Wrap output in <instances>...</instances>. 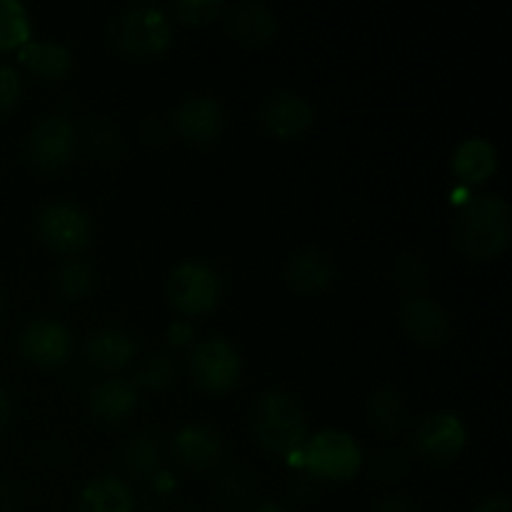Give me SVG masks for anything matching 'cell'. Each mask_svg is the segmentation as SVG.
<instances>
[{
    "label": "cell",
    "mask_w": 512,
    "mask_h": 512,
    "mask_svg": "<svg viewBox=\"0 0 512 512\" xmlns=\"http://www.w3.org/2000/svg\"><path fill=\"white\" fill-rule=\"evenodd\" d=\"M455 238L473 258H493L510 240V208L500 195L478 193L463 200L455 215Z\"/></svg>",
    "instance_id": "obj_1"
},
{
    "label": "cell",
    "mask_w": 512,
    "mask_h": 512,
    "mask_svg": "<svg viewBox=\"0 0 512 512\" xmlns=\"http://www.w3.org/2000/svg\"><path fill=\"white\" fill-rule=\"evenodd\" d=\"M253 433L270 453L293 455L308 443V420L293 395L268 390L253 408Z\"/></svg>",
    "instance_id": "obj_2"
},
{
    "label": "cell",
    "mask_w": 512,
    "mask_h": 512,
    "mask_svg": "<svg viewBox=\"0 0 512 512\" xmlns=\"http://www.w3.org/2000/svg\"><path fill=\"white\" fill-rule=\"evenodd\" d=\"M110 40L125 55L148 58L163 53L173 40V25L160 5L138 3L118 15L110 25Z\"/></svg>",
    "instance_id": "obj_3"
},
{
    "label": "cell",
    "mask_w": 512,
    "mask_h": 512,
    "mask_svg": "<svg viewBox=\"0 0 512 512\" xmlns=\"http://www.w3.org/2000/svg\"><path fill=\"white\" fill-rule=\"evenodd\" d=\"M165 293H168L170 303L183 313H208L223 295V278L213 265L203 263V260H185L170 270Z\"/></svg>",
    "instance_id": "obj_4"
},
{
    "label": "cell",
    "mask_w": 512,
    "mask_h": 512,
    "mask_svg": "<svg viewBox=\"0 0 512 512\" xmlns=\"http://www.w3.org/2000/svg\"><path fill=\"white\" fill-rule=\"evenodd\" d=\"M188 365L195 383L208 393H225L235 388L243 375V355L230 340L220 335L198 340L190 348Z\"/></svg>",
    "instance_id": "obj_5"
},
{
    "label": "cell",
    "mask_w": 512,
    "mask_h": 512,
    "mask_svg": "<svg viewBox=\"0 0 512 512\" xmlns=\"http://www.w3.org/2000/svg\"><path fill=\"white\" fill-rule=\"evenodd\" d=\"M305 465L315 478L350 480L363 465L358 440L345 430H320L305 443Z\"/></svg>",
    "instance_id": "obj_6"
},
{
    "label": "cell",
    "mask_w": 512,
    "mask_h": 512,
    "mask_svg": "<svg viewBox=\"0 0 512 512\" xmlns=\"http://www.w3.org/2000/svg\"><path fill=\"white\" fill-rule=\"evenodd\" d=\"M38 233L40 240L55 253L75 255L88 248L93 220L80 205L58 200V203L43 205L38 213Z\"/></svg>",
    "instance_id": "obj_7"
},
{
    "label": "cell",
    "mask_w": 512,
    "mask_h": 512,
    "mask_svg": "<svg viewBox=\"0 0 512 512\" xmlns=\"http://www.w3.org/2000/svg\"><path fill=\"white\" fill-rule=\"evenodd\" d=\"M78 133L73 120L53 113L40 118L25 138V153L38 170H60L73 160Z\"/></svg>",
    "instance_id": "obj_8"
},
{
    "label": "cell",
    "mask_w": 512,
    "mask_h": 512,
    "mask_svg": "<svg viewBox=\"0 0 512 512\" xmlns=\"http://www.w3.org/2000/svg\"><path fill=\"white\" fill-rule=\"evenodd\" d=\"M18 350L25 360L40 368H58L73 353V333L63 320L40 315L20 328Z\"/></svg>",
    "instance_id": "obj_9"
},
{
    "label": "cell",
    "mask_w": 512,
    "mask_h": 512,
    "mask_svg": "<svg viewBox=\"0 0 512 512\" xmlns=\"http://www.w3.org/2000/svg\"><path fill=\"white\" fill-rule=\"evenodd\" d=\"M468 430L463 420L453 413H433L418 425L415 443L418 450L433 463H448L455 460L465 448Z\"/></svg>",
    "instance_id": "obj_10"
},
{
    "label": "cell",
    "mask_w": 512,
    "mask_h": 512,
    "mask_svg": "<svg viewBox=\"0 0 512 512\" xmlns=\"http://www.w3.org/2000/svg\"><path fill=\"white\" fill-rule=\"evenodd\" d=\"M260 120H263L265 130L275 138H295L313 125L315 110L305 95L293 93V90H280L265 100Z\"/></svg>",
    "instance_id": "obj_11"
},
{
    "label": "cell",
    "mask_w": 512,
    "mask_h": 512,
    "mask_svg": "<svg viewBox=\"0 0 512 512\" xmlns=\"http://www.w3.org/2000/svg\"><path fill=\"white\" fill-rule=\"evenodd\" d=\"M223 438L205 423H188L173 435V458L183 468L210 470L223 458Z\"/></svg>",
    "instance_id": "obj_12"
},
{
    "label": "cell",
    "mask_w": 512,
    "mask_h": 512,
    "mask_svg": "<svg viewBox=\"0 0 512 512\" xmlns=\"http://www.w3.org/2000/svg\"><path fill=\"white\" fill-rule=\"evenodd\" d=\"M173 123L190 143H210L223 130L225 113L213 95H188L175 108Z\"/></svg>",
    "instance_id": "obj_13"
},
{
    "label": "cell",
    "mask_w": 512,
    "mask_h": 512,
    "mask_svg": "<svg viewBox=\"0 0 512 512\" xmlns=\"http://www.w3.org/2000/svg\"><path fill=\"white\" fill-rule=\"evenodd\" d=\"M400 320H403V328L408 330L410 338L423 345L443 343L450 330L448 310L443 308L440 300L430 298V295H413V298L405 300Z\"/></svg>",
    "instance_id": "obj_14"
},
{
    "label": "cell",
    "mask_w": 512,
    "mask_h": 512,
    "mask_svg": "<svg viewBox=\"0 0 512 512\" xmlns=\"http://www.w3.org/2000/svg\"><path fill=\"white\" fill-rule=\"evenodd\" d=\"M88 410L103 423H120L138 405V385L128 378H103L85 395Z\"/></svg>",
    "instance_id": "obj_15"
},
{
    "label": "cell",
    "mask_w": 512,
    "mask_h": 512,
    "mask_svg": "<svg viewBox=\"0 0 512 512\" xmlns=\"http://www.w3.org/2000/svg\"><path fill=\"white\" fill-rule=\"evenodd\" d=\"M135 495L125 480L98 475L88 480L78 495V512H133Z\"/></svg>",
    "instance_id": "obj_16"
},
{
    "label": "cell",
    "mask_w": 512,
    "mask_h": 512,
    "mask_svg": "<svg viewBox=\"0 0 512 512\" xmlns=\"http://www.w3.org/2000/svg\"><path fill=\"white\" fill-rule=\"evenodd\" d=\"M285 280L300 293H320L335 280V263L323 250H300L285 265Z\"/></svg>",
    "instance_id": "obj_17"
},
{
    "label": "cell",
    "mask_w": 512,
    "mask_h": 512,
    "mask_svg": "<svg viewBox=\"0 0 512 512\" xmlns=\"http://www.w3.org/2000/svg\"><path fill=\"white\" fill-rule=\"evenodd\" d=\"M135 338L123 328H100L85 340V358L103 370H120L135 358Z\"/></svg>",
    "instance_id": "obj_18"
},
{
    "label": "cell",
    "mask_w": 512,
    "mask_h": 512,
    "mask_svg": "<svg viewBox=\"0 0 512 512\" xmlns=\"http://www.w3.org/2000/svg\"><path fill=\"white\" fill-rule=\"evenodd\" d=\"M18 60L38 78H63L73 68V53L60 40H28L18 48Z\"/></svg>",
    "instance_id": "obj_19"
},
{
    "label": "cell",
    "mask_w": 512,
    "mask_h": 512,
    "mask_svg": "<svg viewBox=\"0 0 512 512\" xmlns=\"http://www.w3.org/2000/svg\"><path fill=\"white\" fill-rule=\"evenodd\" d=\"M495 168H498V150L488 138H468L455 148L453 173L460 183H483L495 173Z\"/></svg>",
    "instance_id": "obj_20"
},
{
    "label": "cell",
    "mask_w": 512,
    "mask_h": 512,
    "mask_svg": "<svg viewBox=\"0 0 512 512\" xmlns=\"http://www.w3.org/2000/svg\"><path fill=\"white\" fill-rule=\"evenodd\" d=\"M228 28L240 43L263 45L275 35V15L265 3L248 0V3H238L230 10Z\"/></svg>",
    "instance_id": "obj_21"
},
{
    "label": "cell",
    "mask_w": 512,
    "mask_h": 512,
    "mask_svg": "<svg viewBox=\"0 0 512 512\" xmlns=\"http://www.w3.org/2000/svg\"><path fill=\"white\" fill-rule=\"evenodd\" d=\"M30 40V15L18 0H0V53L23 48Z\"/></svg>",
    "instance_id": "obj_22"
},
{
    "label": "cell",
    "mask_w": 512,
    "mask_h": 512,
    "mask_svg": "<svg viewBox=\"0 0 512 512\" xmlns=\"http://www.w3.org/2000/svg\"><path fill=\"white\" fill-rule=\"evenodd\" d=\"M368 410L370 420H373L380 430H385V433L398 430L405 420V400L395 388L375 390L373 398H370Z\"/></svg>",
    "instance_id": "obj_23"
},
{
    "label": "cell",
    "mask_w": 512,
    "mask_h": 512,
    "mask_svg": "<svg viewBox=\"0 0 512 512\" xmlns=\"http://www.w3.org/2000/svg\"><path fill=\"white\" fill-rule=\"evenodd\" d=\"M55 285H58V290L65 298L75 300L83 298V295H88L90 290H93L95 275L88 263H83V260L78 258H68L60 263L58 273H55Z\"/></svg>",
    "instance_id": "obj_24"
},
{
    "label": "cell",
    "mask_w": 512,
    "mask_h": 512,
    "mask_svg": "<svg viewBox=\"0 0 512 512\" xmlns=\"http://www.w3.org/2000/svg\"><path fill=\"white\" fill-rule=\"evenodd\" d=\"M125 468L135 475H150L155 468H158L160 450L155 438L150 435H135V438L128 440L123 450Z\"/></svg>",
    "instance_id": "obj_25"
},
{
    "label": "cell",
    "mask_w": 512,
    "mask_h": 512,
    "mask_svg": "<svg viewBox=\"0 0 512 512\" xmlns=\"http://www.w3.org/2000/svg\"><path fill=\"white\" fill-rule=\"evenodd\" d=\"M170 380H173V360L163 353L145 358L143 365L138 368V373H135V383L150 390L168 388Z\"/></svg>",
    "instance_id": "obj_26"
},
{
    "label": "cell",
    "mask_w": 512,
    "mask_h": 512,
    "mask_svg": "<svg viewBox=\"0 0 512 512\" xmlns=\"http://www.w3.org/2000/svg\"><path fill=\"white\" fill-rule=\"evenodd\" d=\"M225 10L223 0H175L173 13L175 18L185 23H208L215 20Z\"/></svg>",
    "instance_id": "obj_27"
},
{
    "label": "cell",
    "mask_w": 512,
    "mask_h": 512,
    "mask_svg": "<svg viewBox=\"0 0 512 512\" xmlns=\"http://www.w3.org/2000/svg\"><path fill=\"white\" fill-rule=\"evenodd\" d=\"M23 95V78L20 70L10 63H0V113H8L18 105Z\"/></svg>",
    "instance_id": "obj_28"
},
{
    "label": "cell",
    "mask_w": 512,
    "mask_h": 512,
    "mask_svg": "<svg viewBox=\"0 0 512 512\" xmlns=\"http://www.w3.org/2000/svg\"><path fill=\"white\" fill-rule=\"evenodd\" d=\"M373 512H415V505L403 495H388L375 505Z\"/></svg>",
    "instance_id": "obj_29"
},
{
    "label": "cell",
    "mask_w": 512,
    "mask_h": 512,
    "mask_svg": "<svg viewBox=\"0 0 512 512\" xmlns=\"http://www.w3.org/2000/svg\"><path fill=\"white\" fill-rule=\"evenodd\" d=\"M473 512H512L508 495H493V498H485Z\"/></svg>",
    "instance_id": "obj_30"
},
{
    "label": "cell",
    "mask_w": 512,
    "mask_h": 512,
    "mask_svg": "<svg viewBox=\"0 0 512 512\" xmlns=\"http://www.w3.org/2000/svg\"><path fill=\"white\" fill-rule=\"evenodd\" d=\"M168 335L175 345H183V343H188V340H193L195 330L190 328L188 323H173L168 328Z\"/></svg>",
    "instance_id": "obj_31"
},
{
    "label": "cell",
    "mask_w": 512,
    "mask_h": 512,
    "mask_svg": "<svg viewBox=\"0 0 512 512\" xmlns=\"http://www.w3.org/2000/svg\"><path fill=\"white\" fill-rule=\"evenodd\" d=\"M10 400H8V395H5V390L0 388V428H3L5 423H8L10 420Z\"/></svg>",
    "instance_id": "obj_32"
},
{
    "label": "cell",
    "mask_w": 512,
    "mask_h": 512,
    "mask_svg": "<svg viewBox=\"0 0 512 512\" xmlns=\"http://www.w3.org/2000/svg\"><path fill=\"white\" fill-rule=\"evenodd\" d=\"M253 512H288L280 503H260Z\"/></svg>",
    "instance_id": "obj_33"
},
{
    "label": "cell",
    "mask_w": 512,
    "mask_h": 512,
    "mask_svg": "<svg viewBox=\"0 0 512 512\" xmlns=\"http://www.w3.org/2000/svg\"><path fill=\"white\" fill-rule=\"evenodd\" d=\"M0 313H3V295H0Z\"/></svg>",
    "instance_id": "obj_34"
},
{
    "label": "cell",
    "mask_w": 512,
    "mask_h": 512,
    "mask_svg": "<svg viewBox=\"0 0 512 512\" xmlns=\"http://www.w3.org/2000/svg\"><path fill=\"white\" fill-rule=\"evenodd\" d=\"M0 512H13V510H0Z\"/></svg>",
    "instance_id": "obj_35"
}]
</instances>
